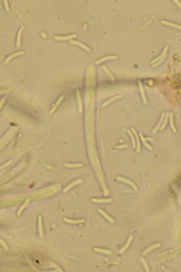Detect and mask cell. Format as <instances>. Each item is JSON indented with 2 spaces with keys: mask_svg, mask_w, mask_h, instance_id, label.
Masks as SVG:
<instances>
[{
  "mask_svg": "<svg viewBox=\"0 0 181 272\" xmlns=\"http://www.w3.org/2000/svg\"><path fill=\"white\" fill-rule=\"evenodd\" d=\"M23 53H24V51H18V52L13 53V55H10L8 58H6V60H5V62H6V64H8V62H9V60H11V59H13V58L17 57V56H19V55H23Z\"/></svg>",
  "mask_w": 181,
  "mask_h": 272,
  "instance_id": "obj_15",
  "label": "cell"
},
{
  "mask_svg": "<svg viewBox=\"0 0 181 272\" xmlns=\"http://www.w3.org/2000/svg\"><path fill=\"white\" fill-rule=\"evenodd\" d=\"M81 183H82V179H77V180H75L74 183L69 184L68 186H66V187H65V188H64V192H68L70 188H72V187H74V186L78 185V184H81Z\"/></svg>",
  "mask_w": 181,
  "mask_h": 272,
  "instance_id": "obj_10",
  "label": "cell"
},
{
  "mask_svg": "<svg viewBox=\"0 0 181 272\" xmlns=\"http://www.w3.org/2000/svg\"><path fill=\"white\" fill-rule=\"evenodd\" d=\"M92 201H93L94 203H111L112 202V200L111 198H92Z\"/></svg>",
  "mask_w": 181,
  "mask_h": 272,
  "instance_id": "obj_12",
  "label": "cell"
},
{
  "mask_svg": "<svg viewBox=\"0 0 181 272\" xmlns=\"http://www.w3.org/2000/svg\"><path fill=\"white\" fill-rule=\"evenodd\" d=\"M65 166L68 167V168H81L83 167L82 163H65Z\"/></svg>",
  "mask_w": 181,
  "mask_h": 272,
  "instance_id": "obj_27",
  "label": "cell"
},
{
  "mask_svg": "<svg viewBox=\"0 0 181 272\" xmlns=\"http://www.w3.org/2000/svg\"><path fill=\"white\" fill-rule=\"evenodd\" d=\"M94 252H97V253H103V254H111V253H112V252H111L110 249L97 248V247H95V248H94Z\"/></svg>",
  "mask_w": 181,
  "mask_h": 272,
  "instance_id": "obj_23",
  "label": "cell"
},
{
  "mask_svg": "<svg viewBox=\"0 0 181 272\" xmlns=\"http://www.w3.org/2000/svg\"><path fill=\"white\" fill-rule=\"evenodd\" d=\"M97 211H98V213H100V214H102V215H103V217H104V218H105V219H107V220H109V221H110V222H111V223H113V222H114V220H113V219H112V218H111V217H110V215H109V214H108V213H107V212H105V211H103V210H102V209H98V210H97Z\"/></svg>",
  "mask_w": 181,
  "mask_h": 272,
  "instance_id": "obj_9",
  "label": "cell"
},
{
  "mask_svg": "<svg viewBox=\"0 0 181 272\" xmlns=\"http://www.w3.org/2000/svg\"><path fill=\"white\" fill-rule=\"evenodd\" d=\"M23 31H24V26H22V27L19 28L18 34H17V41H16V44H17V47L21 45V38H22V33H23Z\"/></svg>",
  "mask_w": 181,
  "mask_h": 272,
  "instance_id": "obj_21",
  "label": "cell"
},
{
  "mask_svg": "<svg viewBox=\"0 0 181 272\" xmlns=\"http://www.w3.org/2000/svg\"><path fill=\"white\" fill-rule=\"evenodd\" d=\"M157 247H160V244H154V245H152L151 247H148V248H147V249H145L143 254H144V255H146L147 253H149V252H151V251H153L154 248H157Z\"/></svg>",
  "mask_w": 181,
  "mask_h": 272,
  "instance_id": "obj_26",
  "label": "cell"
},
{
  "mask_svg": "<svg viewBox=\"0 0 181 272\" xmlns=\"http://www.w3.org/2000/svg\"><path fill=\"white\" fill-rule=\"evenodd\" d=\"M28 203H30V200H28V198H27V200H25V202H24L23 205H22L21 208L18 209V211H17V215H21V214H22V212H23V211H24V209H25L26 206H27V204H28Z\"/></svg>",
  "mask_w": 181,
  "mask_h": 272,
  "instance_id": "obj_17",
  "label": "cell"
},
{
  "mask_svg": "<svg viewBox=\"0 0 181 272\" xmlns=\"http://www.w3.org/2000/svg\"><path fill=\"white\" fill-rule=\"evenodd\" d=\"M64 221H66V222H68V223H74V225H78V223H83V222H84V219H79V220H70V219H67V218H65Z\"/></svg>",
  "mask_w": 181,
  "mask_h": 272,
  "instance_id": "obj_22",
  "label": "cell"
},
{
  "mask_svg": "<svg viewBox=\"0 0 181 272\" xmlns=\"http://www.w3.org/2000/svg\"><path fill=\"white\" fill-rule=\"evenodd\" d=\"M169 120H170L171 128H172L173 133H177V128L174 127V121H173V113H170V115H169Z\"/></svg>",
  "mask_w": 181,
  "mask_h": 272,
  "instance_id": "obj_20",
  "label": "cell"
},
{
  "mask_svg": "<svg viewBox=\"0 0 181 272\" xmlns=\"http://www.w3.org/2000/svg\"><path fill=\"white\" fill-rule=\"evenodd\" d=\"M117 180H120V181H124V183H126V184H128V185H130L132 187V188L135 189V191H137V186L135 185L134 183H132V181H130L129 179H126V178H122V177H117Z\"/></svg>",
  "mask_w": 181,
  "mask_h": 272,
  "instance_id": "obj_3",
  "label": "cell"
},
{
  "mask_svg": "<svg viewBox=\"0 0 181 272\" xmlns=\"http://www.w3.org/2000/svg\"><path fill=\"white\" fill-rule=\"evenodd\" d=\"M127 132H128V134H129V136H130V140H131L132 146H134V149H136V140H135V136H134V134H132V133H131V130H130V129H128Z\"/></svg>",
  "mask_w": 181,
  "mask_h": 272,
  "instance_id": "obj_24",
  "label": "cell"
},
{
  "mask_svg": "<svg viewBox=\"0 0 181 272\" xmlns=\"http://www.w3.org/2000/svg\"><path fill=\"white\" fill-rule=\"evenodd\" d=\"M138 86H139V90H140V94H142V98H143V102L144 103H147L146 95H145V90H144V86H143V84H142L140 81H138Z\"/></svg>",
  "mask_w": 181,
  "mask_h": 272,
  "instance_id": "obj_8",
  "label": "cell"
},
{
  "mask_svg": "<svg viewBox=\"0 0 181 272\" xmlns=\"http://www.w3.org/2000/svg\"><path fill=\"white\" fill-rule=\"evenodd\" d=\"M4 5H5V7H6V10L9 11V5H8V1H7V0L4 1Z\"/></svg>",
  "mask_w": 181,
  "mask_h": 272,
  "instance_id": "obj_30",
  "label": "cell"
},
{
  "mask_svg": "<svg viewBox=\"0 0 181 272\" xmlns=\"http://www.w3.org/2000/svg\"><path fill=\"white\" fill-rule=\"evenodd\" d=\"M140 261H142V263H143V264H144V266H145V269H146V271H147V272H149V266H148V265H147V263H146V261H145V260L143 259V257H142V259H140Z\"/></svg>",
  "mask_w": 181,
  "mask_h": 272,
  "instance_id": "obj_29",
  "label": "cell"
},
{
  "mask_svg": "<svg viewBox=\"0 0 181 272\" xmlns=\"http://www.w3.org/2000/svg\"><path fill=\"white\" fill-rule=\"evenodd\" d=\"M130 130H131V133L134 134L135 137H136V141H137V144H136V151H137V153H139V152H140V141H139L138 133L136 132V129H135V128H131Z\"/></svg>",
  "mask_w": 181,
  "mask_h": 272,
  "instance_id": "obj_1",
  "label": "cell"
},
{
  "mask_svg": "<svg viewBox=\"0 0 181 272\" xmlns=\"http://www.w3.org/2000/svg\"><path fill=\"white\" fill-rule=\"evenodd\" d=\"M120 98H121V95H115V96H113V98H111V99H109V100H108V101H105V102H104V103H103V104H102V107H103V108H105V107H107V106H108V104H110V103H112V102H113V101H115V100H118V99H120Z\"/></svg>",
  "mask_w": 181,
  "mask_h": 272,
  "instance_id": "obj_13",
  "label": "cell"
},
{
  "mask_svg": "<svg viewBox=\"0 0 181 272\" xmlns=\"http://www.w3.org/2000/svg\"><path fill=\"white\" fill-rule=\"evenodd\" d=\"M127 144H122V145H118V146H115L114 149H121V147H126Z\"/></svg>",
  "mask_w": 181,
  "mask_h": 272,
  "instance_id": "obj_32",
  "label": "cell"
},
{
  "mask_svg": "<svg viewBox=\"0 0 181 272\" xmlns=\"http://www.w3.org/2000/svg\"><path fill=\"white\" fill-rule=\"evenodd\" d=\"M62 100H64V96L61 95V96H60V98H59V100H58L57 102H55V104H54V106H53V108H52L51 110H50V112H51V113H53L54 111L57 110V108H58V107H59V104L61 103V101H62Z\"/></svg>",
  "mask_w": 181,
  "mask_h": 272,
  "instance_id": "obj_19",
  "label": "cell"
},
{
  "mask_svg": "<svg viewBox=\"0 0 181 272\" xmlns=\"http://www.w3.org/2000/svg\"><path fill=\"white\" fill-rule=\"evenodd\" d=\"M71 43L72 44H75V45H78V47L83 48V49L86 50V51H90V48H88L87 45H85L84 43H81V42H78V41H72V40H71Z\"/></svg>",
  "mask_w": 181,
  "mask_h": 272,
  "instance_id": "obj_16",
  "label": "cell"
},
{
  "mask_svg": "<svg viewBox=\"0 0 181 272\" xmlns=\"http://www.w3.org/2000/svg\"><path fill=\"white\" fill-rule=\"evenodd\" d=\"M169 115H170V112H166L165 113V116H164V121H163V125H161V127H160V129L161 130H163L164 129V127L166 126V124H168V120H169Z\"/></svg>",
  "mask_w": 181,
  "mask_h": 272,
  "instance_id": "obj_25",
  "label": "cell"
},
{
  "mask_svg": "<svg viewBox=\"0 0 181 272\" xmlns=\"http://www.w3.org/2000/svg\"><path fill=\"white\" fill-rule=\"evenodd\" d=\"M138 136H139V137H140L142 142L144 143V145L147 147V149H148V150H153V147H152V145H149V144H148V142H147V140H146V138H145V136H143V134H138Z\"/></svg>",
  "mask_w": 181,
  "mask_h": 272,
  "instance_id": "obj_14",
  "label": "cell"
},
{
  "mask_svg": "<svg viewBox=\"0 0 181 272\" xmlns=\"http://www.w3.org/2000/svg\"><path fill=\"white\" fill-rule=\"evenodd\" d=\"M76 34H70V35H67V36H54L55 40H61V41H65V40H72V39L76 38Z\"/></svg>",
  "mask_w": 181,
  "mask_h": 272,
  "instance_id": "obj_4",
  "label": "cell"
},
{
  "mask_svg": "<svg viewBox=\"0 0 181 272\" xmlns=\"http://www.w3.org/2000/svg\"><path fill=\"white\" fill-rule=\"evenodd\" d=\"M1 245H2V246H4V248L6 249V251H8V246H7V245H6V243H5L2 239H1Z\"/></svg>",
  "mask_w": 181,
  "mask_h": 272,
  "instance_id": "obj_31",
  "label": "cell"
},
{
  "mask_svg": "<svg viewBox=\"0 0 181 272\" xmlns=\"http://www.w3.org/2000/svg\"><path fill=\"white\" fill-rule=\"evenodd\" d=\"M161 23L162 24H165V25H169V26H172V27H175L178 28V30H180L181 26L179 24H174V23H171V22H166V21H161Z\"/></svg>",
  "mask_w": 181,
  "mask_h": 272,
  "instance_id": "obj_18",
  "label": "cell"
},
{
  "mask_svg": "<svg viewBox=\"0 0 181 272\" xmlns=\"http://www.w3.org/2000/svg\"><path fill=\"white\" fill-rule=\"evenodd\" d=\"M168 50H169V47H165V48H164V50H163V52H162V53H161V55H160V56H158V57H157V58H155V59H154V60H153V61H152V64H153V65H154V64H156V62H157V61H160V60H162V59H163V58H164V57H165V55H166V52H168Z\"/></svg>",
  "mask_w": 181,
  "mask_h": 272,
  "instance_id": "obj_2",
  "label": "cell"
},
{
  "mask_svg": "<svg viewBox=\"0 0 181 272\" xmlns=\"http://www.w3.org/2000/svg\"><path fill=\"white\" fill-rule=\"evenodd\" d=\"M132 238H134V236H129V238H128V240H127V244L125 245V246L122 247V248H121V249H120V251H119V254H124L125 252H126V249L128 248V247H129L130 243L132 242Z\"/></svg>",
  "mask_w": 181,
  "mask_h": 272,
  "instance_id": "obj_7",
  "label": "cell"
},
{
  "mask_svg": "<svg viewBox=\"0 0 181 272\" xmlns=\"http://www.w3.org/2000/svg\"><path fill=\"white\" fill-rule=\"evenodd\" d=\"M102 69L104 70V72H105V73H107V74L109 75V77H110V79H111V81H114V77H113V75L111 74V73H110V70H109L107 67H102Z\"/></svg>",
  "mask_w": 181,
  "mask_h": 272,
  "instance_id": "obj_28",
  "label": "cell"
},
{
  "mask_svg": "<svg viewBox=\"0 0 181 272\" xmlns=\"http://www.w3.org/2000/svg\"><path fill=\"white\" fill-rule=\"evenodd\" d=\"M37 219V225H38V234H40V237H43V227H42V215H38Z\"/></svg>",
  "mask_w": 181,
  "mask_h": 272,
  "instance_id": "obj_6",
  "label": "cell"
},
{
  "mask_svg": "<svg viewBox=\"0 0 181 272\" xmlns=\"http://www.w3.org/2000/svg\"><path fill=\"white\" fill-rule=\"evenodd\" d=\"M110 59H117V56H107V57H103V58H101V59L96 60L95 64L100 65V64H102L103 61H107V60H110Z\"/></svg>",
  "mask_w": 181,
  "mask_h": 272,
  "instance_id": "obj_5",
  "label": "cell"
},
{
  "mask_svg": "<svg viewBox=\"0 0 181 272\" xmlns=\"http://www.w3.org/2000/svg\"><path fill=\"white\" fill-rule=\"evenodd\" d=\"M76 95H77V102H78V111L79 112H82V111H83V104H82V98H81V93H79V91L76 92Z\"/></svg>",
  "mask_w": 181,
  "mask_h": 272,
  "instance_id": "obj_11",
  "label": "cell"
}]
</instances>
